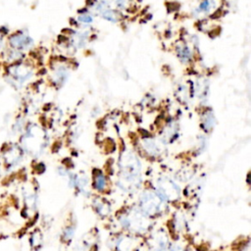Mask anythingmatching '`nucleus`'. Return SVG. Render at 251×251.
I'll return each mask as SVG.
<instances>
[{
    "label": "nucleus",
    "mask_w": 251,
    "mask_h": 251,
    "mask_svg": "<svg viewBox=\"0 0 251 251\" xmlns=\"http://www.w3.org/2000/svg\"><path fill=\"white\" fill-rule=\"evenodd\" d=\"M8 76L12 79L14 85H22V83L28 81L33 77V70L26 64L23 63H12L8 70Z\"/></svg>",
    "instance_id": "obj_1"
},
{
    "label": "nucleus",
    "mask_w": 251,
    "mask_h": 251,
    "mask_svg": "<svg viewBox=\"0 0 251 251\" xmlns=\"http://www.w3.org/2000/svg\"><path fill=\"white\" fill-rule=\"evenodd\" d=\"M8 43L10 48L23 52L25 50L30 49L34 45V40L27 34L18 32L9 37Z\"/></svg>",
    "instance_id": "obj_2"
},
{
    "label": "nucleus",
    "mask_w": 251,
    "mask_h": 251,
    "mask_svg": "<svg viewBox=\"0 0 251 251\" xmlns=\"http://www.w3.org/2000/svg\"><path fill=\"white\" fill-rule=\"evenodd\" d=\"M4 161L7 164V166L11 167L16 165L22 158V151L21 148L17 145L10 146L7 148V150L4 152Z\"/></svg>",
    "instance_id": "obj_3"
},
{
    "label": "nucleus",
    "mask_w": 251,
    "mask_h": 251,
    "mask_svg": "<svg viewBox=\"0 0 251 251\" xmlns=\"http://www.w3.org/2000/svg\"><path fill=\"white\" fill-rule=\"evenodd\" d=\"M177 55L179 57V59L187 64L189 62L192 61L193 59V53H192V50L191 48L186 45V44H180L179 46H177Z\"/></svg>",
    "instance_id": "obj_4"
},
{
    "label": "nucleus",
    "mask_w": 251,
    "mask_h": 251,
    "mask_svg": "<svg viewBox=\"0 0 251 251\" xmlns=\"http://www.w3.org/2000/svg\"><path fill=\"white\" fill-rule=\"evenodd\" d=\"M68 76H69V72L67 70V68H65L64 66H60L54 73V79H55V82L56 83H60V85H62V83H64L67 78H68Z\"/></svg>",
    "instance_id": "obj_5"
},
{
    "label": "nucleus",
    "mask_w": 251,
    "mask_h": 251,
    "mask_svg": "<svg viewBox=\"0 0 251 251\" xmlns=\"http://www.w3.org/2000/svg\"><path fill=\"white\" fill-rule=\"evenodd\" d=\"M101 17L111 23H117L119 21V14L110 8H106L101 12Z\"/></svg>",
    "instance_id": "obj_6"
},
{
    "label": "nucleus",
    "mask_w": 251,
    "mask_h": 251,
    "mask_svg": "<svg viewBox=\"0 0 251 251\" xmlns=\"http://www.w3.org/2000/svg\"><path fill=\"white\" fill-rule=\"evenodd\" d=\"M213 0H203L197 7V13L208 14L213 9Z\"/></svg>",
    "instance_id": "obj_7"
},
{
    "label": "nucleus",
    "mask_w": 251,
    "mask_h": 251,
    "mask_svg": "<svg viewBox=\"0 0 251 251\" xmlns=\"http://www.w3.org/2000/svg\"><path fill=\"white\" fill-rule=\"evenodd\" d=\"M6 56H7V59L9 62L16 63V62L20 61L21 58L23 57V52L13 49V48H10V50L6 53Z\"/></svg>",
    "instance_id": "obj_8"
},
{
    "label": "nucleus",
    "mask_w": 251,
    "mask_h": 251,
    "mask_svg": "<svg viewBox=\"0 0 251 251\" xmlns=\"http://www.w3.org/2000/svg\"><path fill=\"white\" fill-rule=\"evenodd\" d=\"M95 185H96V188L99 191H102L104 190V188L106 187V181H105V178L103 175L99 174L98 176L96 177V181H95Z\"/></svg>",
    "instance_id": "obj_9"
},
{
    "label": "nucleus",
    "mask_w": 251,
    "mask_h": 251,
    "mask_svg": "<svg viewBox=\"0 0 251 251\" xmlns=\"http://www.w3.org/2000/svg\"><path fill=\"white\" fill-rule=\"evenodd\" d=\"M77 20H78V22H80L82 24H86V25H91L94 22V18L90 14H80L77 17Z\"/></svg>",
    "instance_id": "obj_10"
},
{
    "label": "nucleus",
    "mask_w": 251,
    "mask_h": 251,
    "mask_svg": "<svg viewBox=\"0 0 251 251\" xmlns=\"http://www.w3.org/2000/svg\"><path fill=\"white\" fill-rule=\"evenodd\" d=\"M115 5L118 9H126L128 5V0H115Z\"/></svg>",
    "instance_id": "obj_11"
},
{
    "label": "nucleus",
    "mask_w": 251,
    "mask_h": 251,
    "mask_svg": "<svg viewBox=\"0 0 251 251\" xmlns=\"http://www.w3.org/2000/svg\"><path fill=\"white\" fill-rule=\"evenodd\" d=\"M0 171H1V169H0Z\"/></svg>",
    "instance_id": "obj_12"
}]
</instances>
